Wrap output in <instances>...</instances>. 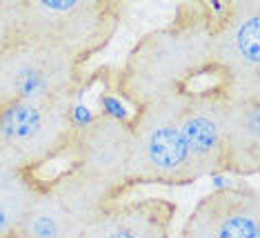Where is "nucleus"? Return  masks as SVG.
<instances>
[{"mask_svg": "<svg viewBox=\"0 0 260 238\" xmlns=\"http://www.w3.org/2000/svg\"><path fill=\"white\" fill-rule=\"evenodd\" d=\"M218 3H180L167 25L136 40L114 71V92L140 109L151 100L185 92L209 74V43Z\"/></svg>", "mask_w": 260, "mask_h": 238, "instance_id": "nucleus-1", "label": "nucleus"}, {"mask_svg": "<svg viewBox=\"0 0 260 238\" xmlns=\"http://www.w3.org/2000/svg\"><path fill=\"white\" fill-rule=\"evenodd\" d=\"M22 38L64 51L85 67L105 51L122 25L127 5L116 0H20Z\"/></svg>", "mask_w": 260, "mask_h": 238, "instance_id": "nucleus-2", "label": "nucleus"}, {"mask_svg": "<svg viewBox=\"0 0 260 238\" xmlns=\"http://www.w3.org/2000/svg\"><path fill=\"white\" fill-rule=\"evenodd\" d=\"M78 96L16 100L0 105V163L38 171L69 152L76 136Z\"/></svg>", "mask_w": 260, "mask_h": 238, "instance_id": "nucleus-3", "label": "nucleus"}, {"mask_svg": "<svg viewBox=\"0 0 260 238\" xmlns=\"http://www.w3.org/2000/svg\"><path fill=\"white\" fill-rule=\"evenodd\" d=\"M180 105L182 92H174L143 105L129 118L134 132L127 169L129 189L138 185H191Z\"/></svg>", "mask_w": 260, "mask_h": 238, "instance_id": "nucleus-4", "label": "nucleus"}, {"mask_svg": "<svg viewBox=\"0 0 260 238\" xmlns=\"http://www.w3.org/2000/svg\"><path fill=\"white\" fill-rule=\"evenodd\" d=\"M125 194L120 187L69 167L51 181H45L27 214L20 238H82L93 218Z\"/></svg>", "mask_w": 260, "mask_h": 238, "instance_id": "nucleus-5", "label": "nucleus"}, {"mask_svg": "<svg viewBox=\"0 0 260 238\" xmlns=\"http://www.w3.org/2000/svg\"><path fill=\"white\" fill-rule=\"evenodd\" d=\"M209 76L229 98H260V3H218Z\"/></svg>", "mask_w": 260, "mask_h": 238, "instance_id": "nucleus-6", "label": "nucleus"}, {"mask_svg": "<svg viewBox=\"0 0 260 238\" xmlns=\"http://www.w3.org/2000/svg\"><path fill=\"white\" fill-rule=\"evenodd\" d=\"M85 87V67L60 49L29 38H20L0 49V105L80 96Z\"/></svg>", "mask_w": 260, "mask_h": 238, "instance_id": "nucleus-7", "label": "nucleus"}, {"mask_svg": "<svg viewBox=\"0 0 260 238\" xmlns=\"http://www.w3.org/2000/svg\"><path fill=\"white\" fill-rule=\"evenodd\" d=\"M229 96L220 87L182 92L180 125L189 152V176L191 183L207 176L227 171L224 160V111Z\"/></svg>", "mask_w": 260, "mask_h": 238, "instance_id": "nucleus-8", "label": "nucleus"}, {"mask_svg": "<svg viewBox=\"0 0 260 238\" xmlns=\"http://www.w3.org/2000/svg\"><path fill=\"white\" fill-rule=\"evenodd\" d=\"M132 145L134 132L129 121H120L109 114L91 116L76 129L72 147L67 152L72 160L69 167L107 185L120 187L122 192H129L127 169L132 158Z\"/></svg>", "mask_w": 260, "mask_h": 238, "instance_id": "nucleus-9", "label": "nucleus"}, {"mask_svg": "<svg viewBox=\"0 0 260 238\" xmlns=\"http://www.w3.org/2000/svg\"><path fill=\"white\" fill-rule=\"evenodd\" d=\"M180 238H260V196L253 187L214 189L198 200Z\"/></svg>", "mask_w": 260, "mask_h": 238, "instance_id": "nucleus-10", "label": "nucleus"}, {"mask_svg": "<svg viewBox=\"0 0 260 238\" xmlns=\"http://www.w3.org/2000/svg\"><path fill=\"white\" fill-rule=\"evenodd\" d=\"M176 212V203L165 196L118 200L93 218L82 238H174Z\"/></svg>", "mask_w": 260, "mask_h": 238, "instance_id": "nucleus-11", "label": "nucleus"}, {"mask_svg": "<svg viewBox=\"0 0 260 238\" xmlns=\"http://www.w3.org/2000/svg\"><path fill=\"white\" fill-rule=\"evenodd\" d=\"M224 160H227V174H258L260 98H229L224 111Z\"/></svg>", "mask_w": 260, "mask_h": 238, "instance_id": "nucleus-12", "label": "nucleus"}, {"mask_svg": "<svg viewBox=\"0 0 260 238\" xmlns=\"http://www.w3.org/2000/svg\"><path fill=\"white\" fill-rule=\"evenodd\" d=\"M45 181L38 171L0 163V238H20L27 214L36 203Z\"/></svg>", "mask_w": 260, "mask_h": 238, "instance_id": "nucleus-13", "label": "nucleus"}, {"mask_svg": "<svg viewBox=\"0 0 260 238\" xmlns=\"http://www.w3.org/2000/svg\"><path fill=\"white\" fill-rule=\"evenodd\" d=\"M22 38V3L0 0V49Z\"/></svg>", "mask_w": 260, "mask_h": 238, "instance_id": "nucleus-14", "label": "nucleus"}]
</instances>
